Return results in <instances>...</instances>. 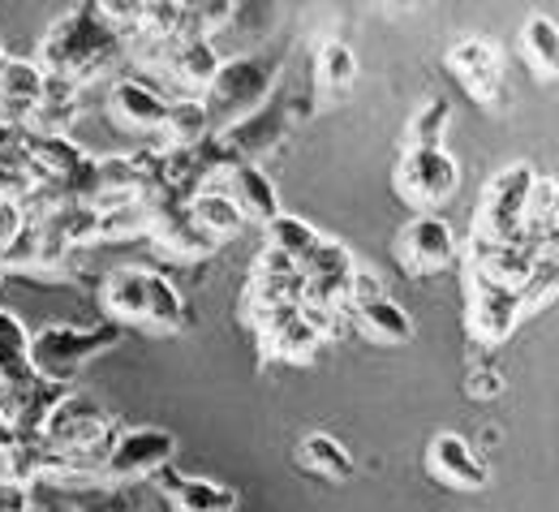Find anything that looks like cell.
Listing matches in <instances>:
<instances>
[{
  "label": "cell",
  "mask_w": 559,
  "mask_h": 512,
  "mask_svg": "<svg viewBox=\"0 0 559 512\" xmlns=\"http://www.w3.org/2000/svg\"><path fill=\"white\" fill-rule=\"evenodd\" d=\"M263 237H267V241H263L267 250H280V254H284V259H293L297 267H301V259L323 241V233H319L310 219L288 216V212L276 216L272 224H263Z\"/></svg>",
  "instance_id": "26"
},
{
  "label": "cell",
  "mask_w": 559,
  "mask_h": 512,
  "mask_svg": "<svg viewBox=\"0 0 559 512\" xmlns=\"http://www.w3.org/2000/svg\"><path fill=\"white\" fill-rule=\"evenodd\" d=\"M17 512H57V509H44V504H22Z\"/></svg>",
  "instance_id": "36"
},
{
  "label": "cell",
  "mask_w": 559,
  "mask_h": 512,
  "mask_svg": "<svg viewBox=\"0 0 559 512\" xmlns=\"http://www.w3.org/2000/svg\"><path fill=\"white\" fill-rule=\"evenodd\" d=\"M164 151H194L211 139V112L203 99H168L164 108V126H159Z\"/></svg>",
  "instance_id": "18"
},
{
  "label": "cell",
  "mask_w": 559,
  "mask_h": 512,
  "mask_svg": "<svg viewBox=\"0 0 559 512\" xmlns=\"http://www.w3.org/2000/svg\"><path fill=\"white\" fill-rule=\"evenodd\" d=\"M224 190H228V199L237 203V212L246 216V224H250V219H254V224H272L276 216H284L276 181L267 177L263 164H233L228 177H224Z\"/></svg>",
  "instance_id": "14"
},
{
  "label": "cell",
  "mask_w": 559,
  "mask_h": 512,
  "mask_svg": "<svg viewBox=\"0 0 559 512\" xmlns=\"http://www.w3.org/2000/svg\"><path fill=\"white\" fill-rule=\"evenodd\" d=\"M297 465L319 474V478H328V483H353L357 478L353 452L336 436H328V431H314V436H306L297 443Z\"/></svg>",
  "instance_id": "19"
},
{
  "label": "cell",
  "mask_w": 559,
  "mask_h": 512,
  "mask_svg": "<svg viewBox=\"0 0 559 512\" xmlns=\"http://www.w3.org/2000/svg\"><path fill=\"white\" fill-rule=\"evenodd\" d=\"M126 52L121 35L95 13V4H73L61 22H52V31L39 44V70L70 78L78 86H86L91 78L108 73L117 66V57Z\"/></svg>",
  "instance_id": "1"
},
{
  "label": "cell",
  "mask_w": 559,
  "mask_h": 512,
  "mask_svg": "<svg viewBox=\"0 0 559 512\" xmlns=\"http://www.w3.org/2000/svg\"><path fill=\"white\" fill-rule=\"evenodd\" d=\"M499 392H503V374L499 370H490V366L469 370V379H465V396L469 401H495Z\"/></svg>",
  "instance_id": "33"
},
{
  "label": "cell",
  "mask_w": 559,
  "mask_h": 512,
  "mask_svg": "<svg viewBox=\"0 0 559 512\" xmlns=\"http://www.w3.org/2000/svg\"><path fill=\"white\" fill-rule=\"evenodd\" d=\"M396 259L409 276H439L456 259V228L443 216H414L396 233Z\"/></svg>",
  "instance_id": "9"
},
{
  "label": "cell",
  "mask_w": 559,
  "mask_h": 512,
  "mask_svg": "<svg viewBox=\"0 0 559 512\" xmlns=\"http://www.w3.org/2000/svg\"><path fill=\"white\" fill-rule=\"evenodd\" d=\"M521 57L538 82H556L559 73V26L551 13H534L521 26Z\"/></svg>",
  "instance_id": "21"
},
{
  "label": "cell",
  "mask_w": 559,
  "mask_h": 512,
  "mask_svg": "<svg viewBox=\"0 0 559 512\" xmlns=\"http://www.w3.org/2000/svg\"><path fill=\"white\" fill-rule=\"evenodd\" d=\"M357 319V332L374 345H409L414 341V314L405 306H396L392 297H379L361 310H353Z\"/></svg>",
  "instance_id": "20"
},
{
  "label": "cell",
  "mask_w": 559,
  "mask_h": 512,
  "mask_svg": "<svg viewBox=\"0 0 559 512\" xmlns=\"http://www.w3.org/2000/svg\"><path fill=\"white\" fill-rule=\"evenodd\" d=\"M516 297H521V314H525V319L538 314V310H547V306L556 301V254H543V259H538L534 276L516 289Z\"/></svg>",
  "instance_id": "29"
},
{
  "label": "cell",
  "mask_w": 559,
  "mask_h": 512,
  "mask_svg": "<svg viewBox=\"0 0 559 512\" xmlns=\"http://www.w3.org/2000/svg\"><path fill=\"white\" fill-rule=\"evenodd\" d=\"M379 297H388L383 281H379V272H370V267H353L349 285H345V306H349V310H361V306H370V301H379Z\"/></svg>",
  "instance_id": "31"
},
{
  "label": "cell",
  "mask_w": 559,
  "mask_h": 512,
  "mask_svg": "<svg viewBox=\"0 0 559 512\" xmlns=\"http://www.w3.org/2000/svg\"><path fill=\"white\" fill-rule=\"evenodd\" d=\"M297 319H301L319 341H341V336H345V310H336V306L301 301V306H297Z\"/></svg>",
  "instance_id": "30"
},
{
  "label": "cell",
  "mask_w": 559,
  "mask_h": 512,
  "mask_svg": "<svg viewBox=\"0 0 559 512\" xmlns=\"http://www.w3.org/2000/svg\"><path fill=\"white\" fill-rule=\"evenodd\" d=\"M448 70L456 73V82L465 86V95L490 112L503 117L512 108V91H508V66H503V48L490 35H465L448 48Z\"/></svg>",
  "instance_id": "3"
},
{
  "label": "cell",
  "mask_w": 559,
  "mask_h": 512,
  "mask_svg": "<svg viewBox=\"0 0 559 512\" xmlns=\"http://www.w3.org/2000/svg\"><path fill=\"white\" fill-rule=\"evenodd\" d=\"M396 194L421 212L435 216L443 203H452V194L461 190V164L448 146H421V151H401L396 172H392Z\"/></svg>",
  "instance_id": "4"
},
{
  "label": "cell",
  "mask_w": 559,
  "mask_h": 512,
  "mask_svg": "<svg viewBox=\"0 0 559 512\" xmlns=\"http://www.w3.org/2000/svg\"><path fill=\"white\" fill-rule=\"evenodd\" d=\"M168 483V504L173 512H237V491L215 483V478H177L173 465L159 469Z\"/></svg>",
  "instance_id": "17"
},
{
  "label": "cell",
  "mask_w": 559,
  "mask_h": 512,
  "mask_svg": "<svg viewBox=\"0 0 559 512\" xmlns=\"http://www.w3.org/2000/svg\"><path fill=\"white\" fill-rule=\"evenodd\" d=\"M426 469L435 483L452 487V491H487L490 469L483 452L456 431H439L426 443Z\"/></svg>",
  "instance_id": "11"
},
{
  "label": "cell",
  "mask_w": 559,
  "mask_h": 512,
  "mask_svg": "<svg viewBox=\"0 0 559 512\" xmlns=\"http://www.w3.org/2000/svg\"><path fill=\"white\" fill-rule=\"evenodd\" d=\"M4 276H9V272H4V267H0V285H4Z\"/></svg>",
  "instance_id": "37"
},
{
  "label": "cell",
  "mask_w": 559,
  "mask_h": 512,
  "mask_svg": "<svg viewBox=\"0 0 559 512\" xmlns=\"http://www.w3.org/2000/svg\"><path fill=\"white\" fill-rule=\"evenodd\" d=\"M181 13H186L181 0H142V17H139L134 39H142V44L177 39V35H181Z\"/></svg>",
  "instance_id": "28"
},
{
  "label": "cell",
  "mask_w": 559,
  "mask_h": 512,
  "mask_svg": "<svg viewBox=\"0 0 559 512\" xmlns=\"http://www.w3.org/2000/svg\"><path fill=\"white\" fill-rule=\"evenodd\" d=\"M319 345H323V341H319V336H314L297 314L259 336L263 362H267V358H276V362H288V366H310L314 362V354H319Z\"/></svg>",
  "instance_id": "22"
},
{
  "label": "cell",
  "mask_w": 559,
  "mask_h": 512,
  "mask_svg": "<svg viewBox=\"0 0 559 512\" xmlns=\"http://www.w3.org/2000/svg\"><path fill=\"white\" fill-rule=\"evenodd\" d=\"M173 452H177V439L159 427H134V431H117L108 452H104V465L95 474L99 487H121V483H139L151 478L159 469L173 465Z\"/></svg>",
  "instance_id": "7"
},
{
  "label": "cell",
  "mask_w": 559,
  "mask_h": 512,
  "mask_svg": "<svg viewBox=\"0 0 559 512\" xmlns=\"http://www.w3.org/2000/svg\"><path fill=\"white\" fill-rule=\"evenodd\" d=\"M521 297L512 289H499V285H487L478 276H465V332L474 345L483 349H495L503 345L516 323H521Z\"/></svg>",
  "instance_id": "8"
},
{
  "label": "cell",
  "mask_w": 559,
  "mask_h": 512,
  "mask_svg": "<svg viewBox=\"0 0 559 512\" xmlns=\"http://www.w3.org/2000/svg\"><path fill=\"white\" fill-rule=\"evenodd\" d=\"M151 332H181L186 328V297L164 272L146 267V323Z\"/></svg>",
  "instance_id": "24"
},
{
  "label": "cell",
  "mask_w": 559,
  "mask_h": 512,
  "mask_svg": "<svg viewBox=\"0 0 559 512\" xmlns=\"http://www.w3.org/2000/svg\"><path fill=\"white\" fill-rule=\"evenodd\" d=\"M543 254H534L530 246L521 241H503V246H487V241H469V254H465V276H478L487 285H499V289H521L534 267H538Z\"/></svg>",
  "instance_id": "12"
},
{
  "label": "cell",
  "mask_w": 559,
  "mask_h": 512,
  "mask_svg": "<svg viewBox=\"0 0 559 512\" xmlns=\"http://www.w3.org/2000/svg\"><path fill=\"white\" fill-rule=\"evenodd\" d=\"M164 108H168V99L139 78H121L108 91V117L117 130H130V134H159Z\"/></svg>",
  "instance_id": "13"
},
{
  "label": "cell",
  "mask_w": 559,
  "mask_h": 512,
  "mask_svg": "<svg viewBox=\"0 0 559 512\" xmlns=\"http://www.w3.org/2000/svg\"><path fill=\"white\" fill-rule=\"evenodd\" d=\"M95 13L126 39V35H134L139 31V17H142V0H99L95 4Z\"/></svg>",
  "instance_id": "32"
},
{
  "label": "cell",
  "mask_w": 559,
  "mask_h": 512,
  "mask_svg": "<svg viewBox=\"0 0 559 512\" xmlns=\"http://www.w3.org/2000/svg\"><path fill=\"white\" fill-rule=\"evenodd\" d=\"M190 219L207 233L211 241H224V237H237L246 228V216L237 212V203L228 199V190H199L190 203Z\"/></svg>",
  "instance_id": "23"
},
{
  "label": "cell",
  "mask_w": 559,
  "mask_h": 512,
  "mask_svg": "<svg viewBox=\"0 0 559 512\" xmlns=\"http://www.w3.org/2000/svg\"><path fill=\"white\" fill-rule=\"evenodd\" d=\"M280 57H233V61H219V70L207 86V112H224L228 126L233 121H246L250 112H259L267 99H272V86H276Z\"/></svg>",
  "instance_id": "5"
},
{
  "label": "cell",
  "mask_w": 559,
  "mask_h": 512,
  "mask_svg": "<svg viewBox=\"0 0 559 512\" xmlns=\"http://www.w3.org/2000/svg\"><path fill=\"white\" fill-rule=\"evenodd\" d=\"M452 121V104L443 95H430L421 99L418 108L409 112L405 121V134H401V151H421V146H443V130Z\"/></svg>",
  "instance_id": "25"
},
{
  "label": "cell",
  "mask_w": 559,
  "mask_h": 512,
  "mask_svg": "<svg viewBox=\"0 0 559 512\" xmlns=\"http://www.w3.org/2000/svg\"><path fill=\"white\" fill-rule=\"evenodd\" d=\"M293 272H301L293 259H284L280 250H267V246H263L259 259H254V272H250V276H293Z\"/></svg>",
  "instance_id": "35"
},
{
  "label": "cell",
  "mask_w": 559,
  "mask_h": 512,
  "mask_svg": "<svg viewBox=\"0 0 559 512\" xmlns=\"http://www.w3.org/2000/svg\"><path fill=\"white\" fill-rule=\"evenodd\" d=\"M146 237L159 246V254H173V259H207L219 250V241H211L207 233L190 219V207L173 194H155L151 199V216H146Z\"/></svg>",
  "instance_id": "10"
},
{
  "label": "cell",
  "mask_w": 559,
  "mask_h": 512,
  "mask_svg": "<svg viewBox=\"0 0 559 512\" xmlns=\"http://www.w3.org/2000/svg\"><path fill=\"white\" fill-rule=\"evenodd\" d=\"M0 345L26 358V345H31V332L22 328V319H17L13 310H0Z\"/></svg>",
  "instance_id": "34"
},
{
  "label": "cell",
  "mask_w": 559,
  "mask_h": 512,
  "mask_svg": "<svg viewBox=\"0 0 559 512\" xmlns=\"http://www.w3.org/2000/svg\"><path fill=\"white\" fill-rule=\"evenodd\" d=\"M357 86V57L345 39H328L319 44V57H314V99L319 108H332V104H345Z\"/></svg>",
  "instance_id": "15"
},
{
  "label": "cell",
  "mask_w": 559,
  "mask_h": 512,
  "mask_svg": "<svg viewBox=\"0 0 559 512\" xmlns=\"http://www.w3.org/2000/svg\"><path fill=\"white\" fill-rule=\"evenodd\" d=\"M104 310L112 314L108 323L117 328H142L146 323V267H117L104 276V289H99Z\"/></svg>",
  "instance_id": "16"
},
{
  "label": "cell",
  "mask_w": 559,
  "mask_h": 512,
  "mask_svg": "<svg viewBox=\"0 0 559 512\" xmlns=\"http://www.w3.org/2000/svg\"><path fill=\"white\" fill-rule=\"evenodd\" d=\"M534 164H508L499 168L483 190V203L474 212V241H487V246H503V241H516L521 237V224H525V194L534 186Z\"/></svg>",
  "instance_id": "6"
},
{
  "label": "cell",
  "mask_w": 559,
  "mask_h": 512,
  "mask_svg": "<svg viewBox=\"0 0 559 512\" xmlns=\"http://www.w3.org/2000/svg\"><path fill=\"white\" fill-rule=\"evenodd\" d=\"M353 267H357V263H353V250L345 241H332V237H323V241L301 259V276H306V281H349Z\"/></svg>",
  "instance_id": "27"
},
{
  "label": "cell",
  "mask_w": 559,
  "mask_h": 512,
  "mask_svg": "<svg viewBox=\"0 0 559 512\" xmlns=\"http://www.w3.org/2000/svg\"><path fill=\"white\" fill-rule=\"evenodd\" d=\"M126 336V328L117 323H95V328H78V323H44L39 332H31L26 345V370L35 383H52L66 388L73 383V374L91 358L117 349Z\"/></svg>",
  "instance_id": "2"
},
{
  "label": "cell",
  "mask_w": 559,
  "mask_h": 512,
  "mask_svg": "<svg viewBox=\"0 0 559 512\" xmlns=\"http://www.w3.org/2000/svg\"><path fill=\"white\" fill-rule=\"evenodd\" d=\"M86 512H95V509H86Z\"/></svg>",
  "instance_id": "38"
}]
</instances>
